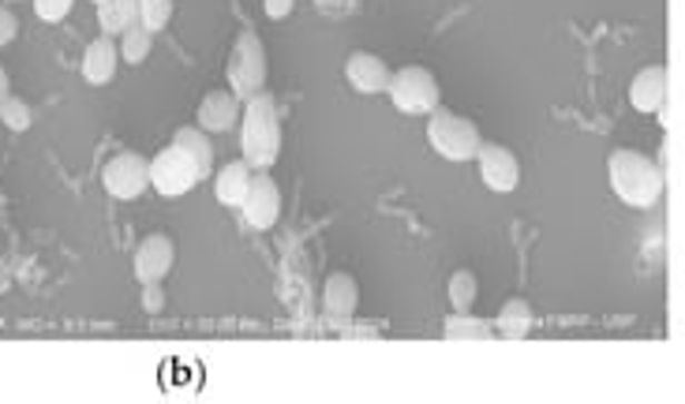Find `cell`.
Listing matches in <instances>:
<instances>
[{
    "mask_svg": "<svg viewBox=\"0 0 685 404\" xmlns=\"http://www.w3.org/2000/svg\"><path fill=\"white\" fill-rule=\"evenodd\" d=\"M240 120V98L232 90H210L199 101V128L202 131H229Z\"/></svg>",
    "mask_w": 685,
    "mask_h": 404,
    "instance_id": "cell-13",
    "label": "cell"
},
{
    "mask_svg": "<svg viewBox=\"0 0 685 404\" xmlns=\"http://www.w3.org/2000/svg\"><path fill=\"white\" fill-rule=\"evenodd\" d=\"M446 341H490L495 337V326L484 323V318H473L468 311H454L443 326Z\"/></svg>",
    "mask_w": 685,
    "mask_h": 404,
    "instance_id": "cell-20",
    "label": "cell"
},
{
    "mask_svg": "<svg viewBox=\"0 0 685 404\" xmlns=\"http://www.w3.org/2000/svg\"><path fill=\"white\" fill-rule=\"evenodd\" d=\"M101 184H106V191L112 199H125V203L139 199V195L150 188V161L136 150H120L117 158H109L106 169H101Z\"/></svg>",
    "mask_w": 685,
    "mask_h": 404,
    "instance_id": "cell-7",
    "label": "cell"
},
{
    "mask_svg": "<svg viewBox=\"0 0 685 404\" xmlns=\"http://www.w3.org/2000/svg\"><path fill=\"white\" fill-rule=\"evenodd\" d=\"M131 23H139V0H106V4H98L101 35L117 38L120 30H128Z\"/></svg>",
    "mask_w": 685,
    "mask_h": 404,
    "instance_id": "cell-17",
    "label": "cell"
},
{
    "mask_svg": "<svg viewBox=\"0 0 685 404\" xmlns=\"http://www.w3.org/2000/svg\"><path fill=\"white\" fill-rule=\"evenodd\" d=\"M95 4H106V0H95Z\"/></svg>",
    "mask_w": 685,
    "mask_h": 404,
    "instance_id": "cell-30",
    "label": "cell"
},
{
    "mask_svg": "<svg viewBox=\"0 0 685 404\" xmlns=\"http://www.w3.org/2000/svg\"><path fill=\"white\" fill-rule=\"evenodd\" d=\"M172 19V0H139V23L150 30V35H158V30H166Z\"/></svg>",
    "mask_w": 685,
    "mask_h": 404,
    "instance_id": "cell-24",
    "label": "cell"
},
{
    "mask_svg": "<svg viewBox=\"0 0 685 404\" xmlns=\"http://www.w3.org/2000/svg\"><path fill=\"white\" fill-rule=\"evenodd\" d=\"M120 60H128V65H142V60L150 57V49H155V35H150L142 23H131L128 30H120Z\"/></svg>",
    "mask_w": 685,
    "mask_h": 404,
    "instance_id": "cell-21",
    "label": "cell"
},
{
    "mask_svg": "<svg viewBox=\"0 0 685 404\" xmlns=\"http://www.w3.org/2000/svg\"><path fill=\"white\" fill-rule=\"evenodd\" d=\"M117 65H120L117 41L109 35H98L83 53V79L95 82V87H106V82H112V76H117Z\"/></svg>",
    "mask_w": 685,
    "mask_h": 404,
    "instance_id": "cell-14",
    "label": "cell"
},
{
    "mask_svg": "<svg viewBox=\"0 0 685 404\" xmlns=\"http://www.w3.org/2000/svg\"><path fill=\"white\" fill-rule=\"evenodd\" d=\"M172 263H177V247H172L166 233L147 236V240L136 247V277L139 282H166Z\"/></svg>",
    "mask_w": 685,
    "mask_h": 404,
    "instance_id": "cell-10",
    "label": "cell"
},
{
    "mask_svg": "<svg viewBox=\"0 0 685 404\" xmlns=\"http://www.w3.org/2000/svg\"><path fill=\"white\" fill-rule=\"evenodd\" d=\"M449 307L454 311H473L476 304V296H479V282H476V274L473 269H457L454 277H449Z\"/></svg>",
    "mask_w": 685,
    "mask_h": 404,
    "instance_id": "cell-22",
    "label": "cell"
},
{
    "mask_svg": "<svg viewBox=\"0 0 685 404\" xmlns=\"http://www.w3.org/2000/svg\"><path fill=\"white\" fill-rule=\"evenodd\" d=\"M8 95H12V79H8V71H4V65H0V101H4Z\"/></svg>",
    "mask_w": 685,
    "mask_h": 404,
    "instance_id": "cell-29",
    "label": "cell"
},
{
    "mask_svg": "<svg viewBox=\"0 0 685 404\" xmlns=\"http://www.w3.org/2000/svg\"><path fill=\"white\" fill-rule=\"evenodd\" d=\"M528 329H532V307L525 299H506L495 318V334L517 341V337H528Z\"/></svg>",
    "mask_w": 685,
    "mask_h": 404,
    "instance_id": "cell-19",
    "label": "cell"
},
{
    "mask_svg": "<svg viewBox=\"0 0 685 404\" xmlns=\"http://www.w3.org/2000/svg\"><path fill=\"white\" fill-rule=\"evenodd\" d=\"M225 76H229V90L240 101L262 95V87H266V46H262V38L255 35V30H244V35L237 38Z\"/></svg>",
    "mask_w": 685,
    "mask_h": 404,
    "instance_id": "cell-4",
    "label": "cell"
},
{
    "mask_svg": "<svg viewBox=\"0 0 685 404\" xmlns=\"http://www.w3.org/2000/svg\"><path fill=\"white\" fill-rule=\"evenodd\" d=\"M240 210H244V221H248L251 229H259V233L274 229V225H278V217H281V191H278V184H274L270 176H251L248 195H244Z\"/></svg>",
    "mask_w": 685,
    "mask_h": 404,
    "instance_id": "cell-8",
    "label": "cell"
},
{
    "mask_svg": "<svg viewBox=\"0 0 685 404\" xmlns=\"http://www.w3.org/2000/svg\"><path fill=\"white\" fill-rule=\"evenodd\" d=\"M427 142H431L446 161H473L484 135H479L476 124L461 117V112L435 106L427 112Z\"/></svg>",
    "mask_w": 685,
    "mask_h": 404,
    "instance_id": "cell-3",
    "label": "cell"
},
{
    "mask_svg": "<svg viewBox=\"0 0 685 404\" xmlns=\"http://www.w3.org/2000/svg\"><path fill=\"white\" fill-rule=\"evenodd\" d=\"M248 184H251V165L248 161H229L225 169L214 173V199L221 206H232V210H240L244 195H248Z\"/></svg>",
    "mask_w": 685,
    "mask_h": 404,
    "instance_id": "cell-15",
    "label": "cell"
},
{
    "mask_svg": "<svg viewBox=\"0 0 685 404\" xmlns=\"http://www.w3.org/2000/svg\"><path fill=\"white\" fill-rule=\"evenodd\" d=\"M142 307H147L150 315H158V311L166 307V282H142Z\"/></svg>",
    "mask_w": 685,
    "mask_h": 404,
    "instance_id": "cell-26",
    "label": "cell"
},
{
    "mask_svg": "<svg viewBox=\"0 0 685 404\" xmlns=\"http://www.w3.org/2000/svg\"><path fill=\"white\" fill-rule=\"evenodd\" d=\"M610 188L633 210H652L663 199V169L641 150H615L607 161Z\"/></svg>",
    "mask_w": 685,
    "mask_h": 404,
    "instance_id": "cell-1",
    "label": "cell"
},
{
    "mask_svg": "<svg viewBox=\"0 0 685 404\" xmlns=\"http://www.w3.org/2000/svg\"><path fill=\"white\" fill-rule=\"evenodd\" d=\"M476 161H479V176H484V184H487L490 191L506 195V191L517 188L520 165L514 158V150L503 147V142H479Z\"/></svg>",
    "mask_w": 685,
    "mask_h": 404,
    "instance_id": "cell-9",
    "label": "cell"
},
{
    "mask_svg": "<svg viewBox=\"0 0 685 404\" xmlns=\"http://www.w3.org/2000/svg\"><path fill=\"white\" fill-rule=\"evenodd\" d=\"M196 184H202V176L196 169V161H191V154L183 147L169 142L166 150L155 154V161H150V188H155L158 195L180 199V195H188Z\"/></svg>",
    "mask_w": 685,
    "mask_h": 404,
    "instance_id": "cell-6",
    "label": "cell"
},
{
    "mask_svg": "<svg viewBox=\"0 0 685 404\" xmlns=\"http://www.w3.org/2000/svg\"><path fill=\"white\" fill-rule=\"evenodd\" d=\"M356 304H360V285H356V277L349 274H330L326 277V288H322V307L326 315L334 318H349Z\"/></svg>",
    "mask_w": 685,
    "mask_h": 404,
    "instance_id": "cell-16",
    "label": "cell"
},
{
    "mask_svg": "<svg viewBox=\"0 0 685 404\" xmlns=\"http://www.w3.org/2000/svg\"><path fill=\"white\" fill-rule=\"evenodd\" d=\"M76 0H34V16L42 19V23H60Z\"/></svg>",
    "mask_w": 685,
    "mask_h": 404,
    "instance_id": "cell-25",
    "label": "cell"
},
{
    "mask_svg": "<svg viewBox=\"0 0 685 404\" xmlns=\"http://www.w3.org/2000/svg\"><path fill=\"white\" fill-rule=\"evenodd\" d=\"M629 106L637 112H663V106H667V68H641L629 82Z\"/></svg>",
    "mask_w": 685,
    "mask_h": 404,
    "instance_id": "cell-11",
    "label": "cell"
},
{
    "mask_svg": "<svg viewBox=\"0 0 685 404\" xmlns=\"http://www.w3.org/2000/svg\"><path fill=\"white\" fill-rule=\"evenodd\" d=\"M16 35H19V19H16V12H12V8L0 4V46H12Z\"/></svg>",
    "mask_w": 685,
    "mask_h": 404,
    "instance_id": "cell-27",
    "label": "cell"
},
{
    "mask_svg": "<svg viewBox=\"0 0 685 404\" xmlns=\"http://www.w3.org/2000/svg\"><path fill=\"white\" fill-rule=\"evenodd\" d=\"M292 4H296V0H262V8H266V16H270V19H285V16L292 12Z\"/></svg>",
    "mask_w": 685,
    "mask_h": 404,
    "instance_id": "cell-28",
    "label": "cell"
},
{
    "mask_svg": "<svg viewBox=\"0 0 685 404\" xmlns=\"http://www.w3.org/2000/svg\"><path fill=\"white\" fill-rule=\"evenodd\" d=\"M244 128H240V150L251 169H270L281 154V117L278 101L270 95H255L244 101Z\"/></svg>",
    "mask_w": 685,
    "mask_h": 404,
    "instance_id": "cell-2",
    "label": "cell"
},
{
    "mask_svg": "<svg viewBox=\"0 0 685 404\" xmlns=\"http://www.w3.org/2000/svg\"><path fill=\"white\" fill-rule=\"evenodd\" d=\"M386 95H390L394 109L405 112V117H427V112L438 106L443 90H438V79L427 68L408 65V68L394 71V76H390V87H386Z\"/></svg>",
    "mask_w": 685,
    "mask_h": 404,
    "instance_id": "cell-5",
    "label": "cell"
},
{
    "mask_svg": "<svg viewBox=\"0 0 685 404\" xmlns=\"http://www.w3.org/2000/svg\"><path fill=\"white\" fill-rule=\"evenodd\" d=\"M172 142L191 154V161H196L199 176L207 180V176L214 173V147H210V139H207V131H202L199 124H196V128H180L177 135H172Z\"/></svg>",
    "mask_w": 685,
    "mask_h": 404,
    "instance_id": "cell-18",
    "label": "cell"
},
{
    "mask_svg": "<svg viewBox=\"0 0 685 404\" xmlns=\"http://www.w3.org/2000/svg\"><path fill=\"white\" fill-rule=\"evenodd\" d=\"M0 120H4L8 131H27L30 124H34V112H30V106L23 98L8 95L4 101H0Z\"/></svg>",
    "mask_w": 685,
    "mask_h": 404,
    "instance_id": "cell-23",
    "label": "cell"
},
{
    "mask_svg": "<svg viewBox=\"0 0 685 404\" xmlns=\"http://www.w3.org/2000/svg\"><path fill=\"white\" fill-rule=\"evenodd\" d=\"M390 76L394 71L386 68L383 57L375 53H353L349 65H345V79L353 82V90H360V95H386V87H390Z\"/></svg>",
    "mask_w": 685,
    "mask_h": 404,
    "instance_id": "cell-12",
    "label": "cell"
}]
</instances>
